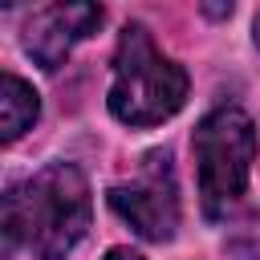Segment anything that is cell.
I'll list each match as a JSON object with an SVG mask.
<instances>
[{
    "label": "cell",
    "mask_w": 260,
    "mask_h": 260,
    "mask_svg": "<svg viewBox=\"0 0 260 260\" xmlns=\"http://www.w3.org/2000/svg\"><path fill=\"white\" fill-rule=\"evenodd\" d=\"M89 183L73 162H53L4 195V252L24 244L37 260H65L89 228Z\"/></svg>",
    "instance_id": "obj_1"
},
{
    "label": "cell",
    "mask_w": 260,
    "mask_h": 260,
    "mask_svg": "<svg viewBox=\"0 0 260 260\" xmlns=\"http://www.w3.org/2000/svg\"><path fill=\"white\" fill-rule=\"evenodd\" d=\"M187 98V73L162 57L142 24H126L114 53L110 114L126 126H158Z\"/></svg>",
    "instance_id": "obj_2"
},
{
    "label": "cell",
    "mask_w": 260,
    "mask_h": 260,
    "mask_svg": "<svg viewBox=\"0 0 260 260\" xmlns=\"http://www.w3.org/2000/svg\"><path fill=\"white\" fill-rule=\"evenodd\" d=\"M195 167H199V203L207 219H223L228 207L244 195L252 158H256V126L240 106H219L195 126Z\"/></svg>",
    "instance_id": "obj_3"
},
{
    "label": "cell",
    "mask_w": 260,
    "mask_h": 260,
    "mask_svg": "<svg viewBox=\"0 0 260 260\" xmlns=\"http://www.w3.org/2000/svg\"><path fill=\"white\" fill-rule=\"evenodd\" d=\"M110 207L142 236V240H171L179 228V191L171 175V154H146V167L134 183L110 187Z\"/></svg>",
    "instance_id": "obj_4"
},
{
    "label": "cell",
    "mask_w": 260,
    "mask_h": 260,
    "mask_svg": "<svg viewBox=\"0 0 260 260\" xmlns=\"http://www.w3.org/2000/svg\"><path fill=\"white\" fill-rule=\"evenodd\" d=\"M102 16V4H45L24 24V49L41 69H61L69 49L81 37L98 32Z\"/></svg>",
    "instance_id": "obj_5"
},
{
    "label": "cell",
    "mask_w": 260,
    "mask_h": 260,
    "mask_svg": "<svg viewBox=\"0 0 260 260\" xmlns=\"http://www.w3.org/2000/svg\"><path fill=\"white\" fill-rule=\"evenodd\" d=\"M41 114V102H37V89L12 73H4L0 81V138L4 142H16Z\"/></svg>",
    "instance_id": "obj_6"
},
{
    "label": "cell",
    "mask_w": 260,
    "mask_h": 260,
    "mask_svg": "<svg viewBox=\"0 0 260 260\" xmlns=\"http://www.w3.org/2000/svg\"><path fill=\"white\" fill-rule=\"evenodd\" d=\"M232 256L236 260H260V219L244 223V232L232 240Z\"/></svg>",
    "instance_id": "obj_7"
},
{
    "label": "cell",
    "mask_w": 260,
    "mask_h": 260,
    "mask_svg": "<svg viewBox=\"0 0 260 260\" xmlns=\"http://www.w3.org/2000/svg\"><path fill=\"white\" fill-rule=\"evenodd\" d=\"M106 260H142L138 252H130V248H110L106 252Z\"/></svg>",
    "instance_id": "obj_8"
},
{
    "label": "cell",
    "mask_w": 260,
    "mask_h": 260,
    "mask_svg": "<svg viewBox=\"0 0 260 260\" xmlns=\"http://www.w3.org/2000/svg\"><path fill=\"white\" fill-rule=\"evenodd\" d=\"M256 45H260V16H256Z\"/></svg>",
    "instance_id": "obj_9"
}]
</instances>
